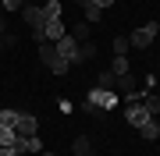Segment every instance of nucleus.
<instances>
[{
	"instance_id": "39448f33",
	"label": "nucleus",
	"mask_w": 160,
	"mask_h": 156,
	"mask_svg": "<svg viewBox=\"0 0 160 156\" xmlns=\"http://www.w3.org/2000/svg\"><path fill=\"white\" fill-rule=\"evenodd\" d=\"M14 131H18V135H36V131H39V121H36L32 114H18Z\"/></svg>"
},
{
	"instance_id": "f03ea898",
	"label": "nucleus",
	"mask_w": 160,
	"mask_h": 156,
	"mask_svg": "<svg viewBox=\"0 0 160 156\" xmlns=\"http://www.w3.org/2000/svg\"><path fill=\"white\" fill-rule=\"evenodd\" d=\"M121 103L114 89H89V106H96V110H114Z\"/></svg>"
},
{
	"instance_id": "412c9836",
	"label": "nucleus",
	"mask_w": 160,
	"mask_h": 156,
	"mask_svg": "<svg viewBox=\"0 0 160 156\" xmlns=\"http://www.w3.org/2000/svg\"><path fill=\"white\" fill-rule=\"evenodd\" d=\"M0 7H4V11H22L25 0H0Z\"/></svg>"
},
{
	"instance_id": "ddd939ff",
	"label": "nucleus",
	"mask_w": 160,
	"mask_h": 156,
	"mask_svg": "<svg viewBox=\"0 0 160 156\" xmlns=\"http://www.w3.org/2000/svg\"><path fill=\"white\" fill-rule=\"evenodd\" d=\"M68 35H71L75 43H89V21H78V25H75Z\"/></svg>"
},
{
	"instance_id": "dca6fc26",
	"label": "nucleus",
	"mask_w": 160,
	"mask_h": 156,
	"mask_svg": "<svg viewBox=\"0 0 160 156\" xmlns=\"http://www.w3.org/2000/svg\"><path fill=\"white\" fill-rule=\"evenodd\" d=\"M14 142H18L14 128H0V145H11V149H14Z\"/></svg>"
},
{
	"instance_id": "9b49d317",
	"label": "nucleus",
	"mask_w": 160,
	"mask_h": 156,
	"mask_svg": "<svg viewBox=\"0 0 160 156\" xmlns=\"http://www.w3.org/2000/svg\"><path fill=\"white\" fill-rule=\"evenodd\" d=\"M71 153H75V156H92V145H89L86 135H78V139L71 142Z\"/></svg>"
},
{
	"instance_id": "20e7f679",
	"label": "nucleus",
	"mask_w": 160,
	"mask_h": 156,
	"mask_svg": "<svg viewBox=\"0 0 160 156\" xmlns=\"http://www.w3.org/2000/svg\"><path fill=\"white\" fill-rule=\"evenodd\" d=\"M125 121H128L132 128H142V124L149 121V114H146L142 103H132V106H125Z\"/></svg>"
},
{
	"instance_id": "aec40b11",
	"label": "nucleus",
	"mask_w": 160,
	"mask_h": 156,
	"mask_svg": "<svg viewBox=\"0 0 160 156\" xmlns=\"http://www.w3.org/2000/svg\"><path fill=\"white\" fill-rule=\"evenodd\" d=\"M128 39H125V35H121V39H114V57H128Z\"/></svg>"
},
{
	"instance_id": "6e6552de",
	"label": "nucleus",
	"mask_w": 160,
	"mask_h": 156,
	"mask_svg": "<svg viewBox=\"0 0 160 156\" xmlns=\"http://www.w3.org/2000/svg\"><path fill=\"white\" fill-rule=\"evenodd\" d=\"M139 135H142L146 142H153V139H160V121H157V117H149V121H146L142 128H139Z\"/></svg>"
},
{
	"instance_id": "393cba45",
	"label": "nucleus",
	"mask_w": 160,
	"mask_h": 156,
	"mask_svg": "<svg viewBox=\"0 0 160 156\" xmlns=\"http://www.w3.org/2000/svg\"><path fill=\"white\" fill-rule=\"evenodd\" d=\"M153 89H157V96H160V85H153Z\"/></svg>"
},
{
	"instance_id": "1a4fd4ad",
	"label": "nucleus",
	"mask_w": 160,
	"mask_h": 156,
	"mask_svg": "<svg viewBox=\"0 0 160 156\" xmlns=\"http://www.w3.org/2000/svg\"><path fill=\"white\" fill-rule=\"evenodd\" d=\"M92 89H114V92H118V75H114V71L96 75V85H92Z\"/></svg>"
},
{
	"instance_id": "5701e85b",
	"label": "nucleus",
	"mask_w": 160,
	"mask_h": 156,
	"mask_svg": "<svg viewBox=\"0 0 160 156\" xmlns=\"http://www.w3.org/2000/svg\"><path fill=\"white\" fill-rule=\"evenodd\" d=\"M92 4H96L100 11H103V7H110V4H114V0H92Z\"/></svg>"
},
{
	"instance_id": "f3484780",
	"label": "nucleus",
	"mask_w": 160,
	"mask_h": 156,
	"mask_svg": "<svg viewBox=\"0 0 160 156\" xmlns=\"http://www.w3.org/2000/svg\"><path fill=\"white\" fill-rule=\"evenodd\" d=\"M18 124V110H0V128H14Z\"/></svg>"
},
{
	"instance_id": "4468645a",
	"label": "nucleus",
	"mask_w": 160,
	"mask_h": 156,
	"mask_svg": "<svg viewBox=\"0 0 160 156\" xmlns=\"http://www.w3.org/2000/svg\"><path fill=\"white\" fill-rule=\"evenodd\" d=\"M110 71H114L118 78H121V75H128V71H132V64H128V57H114V64H110Z\"/></svg>"
},
{
	"instance_id": "f8f14e48",
	"label": "nucleus",
	"mask_w": 160,
	"mask_h": 156,
	"mask_svg": "<svg viewBox=\"0 0 160 156\" xmlns=\"http://www.w3.org/2000/svg\"><path fill=\"white\" fill-rule=\"evenodd\" d=\"M78 7H82V11H86V21H100V7L96 4H92V0H78Z\"/></svg>"
},
{
	"instance_id": "423d86ee",
	"label": "nucleus",
	"mask_w": 160,
	"mask_h": 156,
	"mask_svg": "<svg viewBox=\"0 0 160 156\" xmlns=\"http://www.w3.org/2000/svg\"><path fill=\"white\" fill-rule=\"evenodd\" d=\"M53 50H57V57L71 60V57H75V50H78V43H75L71 35H64V39H57V43H53Z\"/></svg>"
},
{
	"instance_id": "7ed1b4c3",
	"label": "nucleus",
	"mask_w": 160,
	"mask_h": 156,
	"mask_svg": "<svg viewBox=\"0 0 160 156\" xmlns=\"http://www.w3.org/2000/svg\"><path fill=\"white\" fill-rule=\"evenodd\" d=\"M43 35H46V43H57V39L68 35V25H64L61 18H50V21L43 25Z\"/></svg>"
},
{
	"instance_id": "b1692460",
	"label": "nucleus",
	"mask_w": 160,
	"mask_h": 156,
	"mask_svg": "<svg viewBox=\"0 0 160 156\" xmlns=\"http://www.w3.org/2000/svg\"><path fill=\"white\" fill-rule=\"evenodd\" d=\"M0 35H7V25H4V18H0Z\"/></svg>"
},
{
	"instance_id": "6ab92c4d",
	"label": "nucleus",
	"mask_w": 160,
	"mask_h": 156,
	"mask_svg": "<svg viewBox=\"0 0 160 156\" xmlns=\"http://www.w3.org/2000/svg\"><path fill=\"white\" fill-rule=\"evenodd\" d=\"M25 153H43V139L39 135H25Z\"/></svg>"
},
{
	"instance_id": "9d476101",
	"label": "nucleus",
	"mask_w": 160,
	"mask_h": 156,
	"mask_svg": "<svg viewBox=\"0 0 160 156\" xmlns=\"http://www.w3.org/2000/svg\"><path fill=\"white\" fill-rule=\"evenodd\" d=\"M142 106H146V114H149V117H157V121H160V96H157V92H146Z\"/></svg>"
},
{
	"instance_id": "0eeeda50",
	"label": "nucleus",
	"mask_w": 160,
	"mask_h": 156,
	"mask_svg": "<svg viewBox=\"0 0 160 156\" xmlns=\"http://www.w3.org/2000/svg\"><path fill=\"white\" fill-rule=\"evenodd\" d=\"M92 57H96V46H92V43H78V50H75V57H71V68L75 64H86Z\"/></svg>"
},
{
	"instance_id": "f257e3e1",
	"label": "nucleus",
	"mask_w": 160,
	"mask_h": 156,
	"mask_svg": "<svg viewBox=\"0 0 160 156\" xmlns=\"http://www.w3.org/2000/svg\"><path fill=\"white\" fill-rule=\"evenodd\" d=\"M153 39H157V21H146V25H139V29L128 35V46L132 50H146Z\"/></svg>"
},
{
	"instance_id": "a211bd4d",
	"label": "nucleus",
	"mask_w": 160,
	"mask_h": 156,
	"mask_svg": "<svg viewBox=\"0 0 160 156\" xmlns=\"http://www.w3.org/2000/svg\"><path fill=\"white\" fill-rule=\"evenodd\" d=\"M118 89H121L125 96H128V92H135V78H132V71H128V75H121V78H118Z\"/></svg>"
},
{
	"instance_id": "2eb2a0df",
	"label": "nucleus",
	"mask_w": 160,
	"mask_h": 156,
	"mask_svg": "<svg viewBox=\"0 0 160 156\" xmlns=\"http://www.w3.org/2000/svg\"><path fill=\"white\" fill-rule=\"evenodd\" d=\"M61 0H50V4H43V14H46V21H50V18H61Z\"/></svg>"
},
{
	"instance_id": "4be33fe9",
	"label": "nucleus",
	"mask_w": 160,
	"mask_h": 156,
	"mask_svg": "<svg viewBox=\"0 0 160 156\" xmlns=\"http://www.w3.org/2000/svg\"><path fill=\"white\" fill-rule=\"evenodd\" d=\"M0 156H22L18 149H11V145H0Z\"/></svg>"
}]
</instances>
